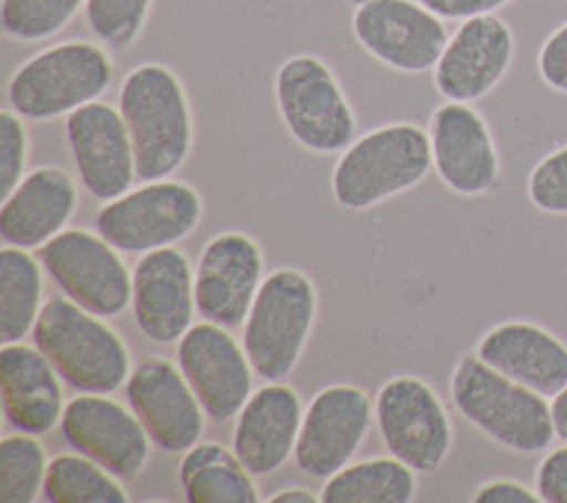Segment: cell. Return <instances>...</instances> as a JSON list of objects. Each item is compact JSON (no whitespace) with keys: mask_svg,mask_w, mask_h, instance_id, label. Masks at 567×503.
I'll list each match as a JSON object with an SVG mask.
<instances>
[{"mask_svg":"<svg viewBox=\"0 0 567 503\" xmlns=\"http://www.w3.org/2000/svg\"><path fill=\"white\" fill-rule=\"evenodd\" d=\"M117 109L131 135L137 179L171 177L193 148V111L179 75L159 62L131 69L117 95Z\"/></svg>","mask_w":567,"mask_h":503,"instance_id":"cell-1","label":"cell"},{"mask_svg":"<svg viewBox=\"0 0 567 503\" xmlns=\"http://www.w3.org/2000/svg\"><path fill=\"white\" fill-rule=\"evenodd\" d=\"M450 399L465 421L509 452L540 454L556 437L545 397L498 372L476 352L454 363Z\"/></svg>","mask_w":567,"mask_h":503,"instance_id":"cell-2","label":"cell"},{"mask_svg":"<svg viewBox=\"0 0 567 503\" xmlns=\"http://www.w3.org/2000/svg\"><path fill=\"white\" fill-rule=\"evenodd\" d=\"M430 171V133L414 122H392L354 137L341 151L330 191L339 208L363 213L412 191Z\"/></svg>","mask_w":567,"mask_h":503,"instance_id":"cell-3","label":"cell"},{"mask_svg":"<svg viewBox=\"0 0 567 503\" xmlns=\"http://www.w3.org/2000/svg\"><path fill=\"white\" fill-rule=\"evenodd\" d=\"M31 339L60 379L78 392L111 394L133 370L128 348L115 328L66 295L44 301Z\"/></svg>","mask_w":567,"mask_h":503,"instance_id":"cell-4","label":"cell"},{"mask_svg":"<svg viewBox=\"0 0 567 503\" xmlns=\"http://www.w3.org/2000/svg\"><path fill=\"white\" fill-rule=\"evenodd\" d=\"M115 64L104 47L66 40L24 60L7 82L9 109L31 122H49L95 102L109 91Z\"/></svg>","mask_w":567,"mask_h":503,"instance_id":"cell-5","label":"cell"},{"mask_svg":"<svg viewBox=\"0 0 567 503\" xmlns=\"http://www.w3.org/2000/svg\"><path fill=\"white\" fill-rule=\"evenodd\" d=\"M317 286L297 268L268 273L244 321L241 346L255 374L284 381L297 368L317 319Z\"/></svg>","mask_w":567,"mask_h":503,"instance_id":"cell-6","label":"cell"},{"mask_svg":"<svg viewBox=\"0 0 567 503\" xmlns=\"http://www.w3.org/2000/svg\"><path fill=\"white\" fill-rule=\"evenodd\" d=\"M275 102L290 137L319 155L352 144L357 115L332 69L317 55L297 53L275 73Z\"/></svg>","mask_w":567,"mask_h":503,"instance_id":"cell-7","label":"cell"},{"mask_svg":"<svg viewBox=\"0 0 567 503\" xmlns=\"http://www.w3.org/2000/svg\"><path fill=\"white\" fill-rule=\"evenodd\" d=\"M202 215L204 202L197 188L166 177L104 202L95 215V228L120 253L144 255L186 239Z\"/></svg>","mask_w":567,"mask_h":503,"instance_id":"cell-8","label":"cell"},{"mask_svg":"<svg viewBox=\"0 0 567 503\" xmlns=\"http://www.w3.org/2000/svg\"><path fill=\"white\" fill-rule=\"evenodd\" d=\"M374 423L385 450L416 474L441 468L452 450V421L434 388L399 374L381 383L374 394Z\"/></svg>","mask_w":567,"mask_h":503,"instance_id":"cell-9","label":"cell"},{"mask_svg":"<svg viewBox=\"0 0 567 503\" xmlns=\"http://www.w3.org/2000/svg\"><path fill=\"white\" fill-rule=\"evenodd\" d=\"M38 259L55 286L84 310L113 319L131 306V270L100 233L64 228L38 248Z\"/></svg>","mask_w":567,"mask_h":503,"instance_id":"cell-10","label":"cell"},{"mask_svg":"<svg viewBox=\"0 0 567 503\" xmlns=\"http://www.w3.org/2000/svg\"><path fill=\"white\" fill-rule=\"evenodd\" d=\"M374 417V401L354 383H330L306 406L297 445V468L328 479L346 468L363 445Z\"/></svg>","mask_w":567,"mask_h":503,"instance_id":"cell-11","label":"cell"},{"mask_svg":"<svg viewBox=\"0 0 567 503\" xmlns=\"http://www.w3.org/2000/svg\"><path fill=\"white\" fill-rule=\"evenodd\" d=\"M354 40L381 64L401 73L436 66L450 35L419 0H363L352 13Z\"/></svg>","mask_w":567,"mask_h":503,"instance_id":"cell-12","label":"cell"},{"mask_svg":"<svg viewBox=\"0 0 567 503\" xmlns=\"http://www.w3.org/2000/svg\"><path fill=\"white\" fill-rule=\"evenodd\" d=\"M177 366L213 423L237 417L252 394L250 359L230 328L219 324H193L177 341Z\"/></svg>","mask_w":567,"mask_h":503,"instance_id":"cell-13","label":"cell"},{"mask_svg":"<svg viewBox=\"0 0 567 503\" xmlns=\"http://www.w3.org/2000/svg\"><path fill=\"white\" fill-rule=\"evenodd\" d=\"M60 430L66 443L100 463L122 483L135 481L148 463L151 437L131 408L109 394L82 392L66 401Z\"/></svg>","mask_w":567,"mask_h":503,"instance_id":"cell-14","label":"cell"},{"mask_svg":"<svg viewBox=\"0 0 567 503\" xmlns=\"http://www.w3.org/2000/svg\"><path fill=\"white\" fill-rule=\"evenodd\" d=\"M124 394L128 408L159 450L177 454L199 443L206 412L173 361L148 357L133 366Z\"/></svg>","mask_w":567,"mask_h":503,"instance_id":"cell-15","label":"cell"},{"mask_svg":"<svg viewBox=\"0 0 567 503\" xmlns=\"http://www.w3.org/2000/svg\"><path fill=\"white\" fill-rule=\"evenodd\" d=\"M264 281V253L241 230H224L206 242L195 266L197 315L224 328L244 326Z\"/></svg>","mask_w":567,"mask_h":503,"instance_id":"cell-16","label":"cell"},{"mask_svg":"<svg viewBox=\"0 0 567 503\" xmlns=\"http://www.w3.org/2000/svg\"><path fill=\"white\" fill-rule=\"evenodd\" d=\"M64 133L75 173L93 197L111 202L131 191L137 168L120 109L89 102L66 115Z\"/></svg>","mask_w":567,"mask_h":503,"instance_id":"cell-17","label":"cell"},{"mask_svg":"<svg viewBox=\"0 0 567 503\" xmlns=\"http://www.w3.org/2000/svg\"><path fill=\"white\" fill-rule=\"evenodd\" d=\"M131 308L140 332L155 343H177L193 326L195 273L188 257L175 248L140 255L131 268Z\"/></svg>","mask_w":567,"mask_h":503,"instance_id":"cell-18","label":"cell"},{"mask_svg":"<svg viewBox=\"0 0 567 503\" xmlns=\"http://www.w3.org/2000/svg\"><path fill=\"white\" fill-rule=\"evenodd\" d=\"M432 168L456 195L487 193L498 179V153L483 115L467 102H445L430 117Z\"/></svg>","mask_w":567,"mask_h":503,"instance_id":"cell-19","label":"cell"},{"mask_svg":"<svg viewBox=\"0 0 567 503\" xmlns=\"http://www.w3.org/2000/svg\"><path fill=\"white\" fill-rule=\"evenodd\" d=\"M512 58L514 35L498 16L467 18L434 66V86L450 102H476L503 80Z\"/></svg>","mask_w":567,"mask_h":503,"instance_id":"cell-20","label":"cell"},{"mask_svg":"<svg viewBox=\"0 0 567 503\" xmlns=\"http://www.w3.org/2000/svg\"><path fill=\"white\" fill-rule=\"evenodd\" d=\"M301 419L299 392L284 381H266L237 412L230 448L252 476L272 474L295 456Z\"/></svg>","mask_w":567,"mask_h":503,"instance_id":"cell-21","label":"cell"},{"mask_svg":"<svg viewBox=\"0 0 567 503\" xmlns=\"http://www.w3.org/2000/svg\"><path fill=\"white\" fill-rule=\"evenodd\" d=\"M75 208L78 186L64 168H33L2 199L0 237L24 250L42 248L64 230Z\"/></svg>","mask_w":567,"mask_h":503,"instance_id":"cell-22","label":"cell"},{"mask_svg":"<svg viewBox=\"0 0 567 503\" xmlns=\"http://www.w3.org/2000/svg\"><path fill=\"white\" fill-rule=\"evenodd\" d=\"M0 394L7 421L35 437L51 432L66 406L60 374L35 343H2Z\"/></svg>","mask_w":567,"mask_h":503,"instance_id":"cell-23","label":"cell"},{"mask_svg":"<svg viewBox=\"0 0 567 503\" xmlns=\"http://www.w3.org/2000/svg\"><path fill=\"white\" fill-rule=\"evenodd\" d=\"M474 352L545 399L567 386V346L536 324L503 321L478 339Z\"/></svg>","mask_w":567,"mask_h":503,"instance_id":"cell-24","label":"cell"},{"mask_svg":"<svg viewBox=\"0 0 567 503\" xmlns=\"http://www.w3.org/2000/svg\"><path fill=\"white\" fill-rule=\"evenodd\" d=\"M179 483L188 503H257L255 476L241 465L233 448L199 441L179 461Z\"/></svg>","mask_w":567,"mask_h":503,"instance_id":"cell-25","label":"cell"},{"mask_svg":"<svg viewBox=\"0 0 567 503\" xmlns=\"http://www.w3.org/2000/svg\"><path fill=\"white\" fill-rule=\"evenodd\" d=\"M414 496L416 472L392 454L350 461L319 492L323 503H410Z\"/></svg>","mask_w":567,"mask_h":503,"instance_id":"cell-26","label":"cell"},{"mask_svg":"<svg viewBox=\"0 0 567 503\" xmlns=\"http://www.w3.org/2000/svg\"><path fill=\"white\" fill-rule=\"evenodd\" d=\"M42 264L29 250L4 244L0 250V341L16 343L31 335L44 306Z\"/></svg>","mask_w":567,"mask_h":503,"instance_id":"cell-27","label":"cell"},{"mask_svg":"<svg viewBox=\"0 0 567 503\" xmlns=\"http://www.w3.org/2000/svg\"><path fill=\"white\" fill-rule=\"evenodd\" d=\"M42 496L49 503H126L128 494L117 476L82 452L55 454L44 474Z\"/></svg>","mask_w":567,"mask_h":503,"instance_id":"cell-28","label":"cell"},{"mask_svg":"<svg viewBox=\"0 0 567 503\" xmlns=\"http://www.w3.org/2000/svg\"><path fill=\"white\" fill-rule=\"evenodd\" d=\"M47 452L35 434L18 432L0 441V499L4 503H33L44 487Z\"/></svg>","mask_w":567,"mask_h":503,"instance_id":"cell-29","label":"cell"},{"mask_svg":"<svg viewBox=\"0 0 567 503\" xmlns=\"http://www.w3.org/2000/svg\"><path fill=\"white\" fill-rule=\"evenodd\" d=\"M86 0H2L0 27L16 42H40L58 35Z\"/></svg>","mask_w":567,"mask_h":503,"instance_id":"cell-30","label":"cell"},{"mask_svg":"<svg viewBox=\"0 0 567 503\" xmlns=\"http://www.w3.org/2000/svg\"><path fill=\"white\" fill-rule=\"evenodd\" d=\"M153 0H86L84 18L89 31L109 49H128L137 42Z\"/></svg>","mask_w":567,"mask_h":503,"instance_id":"cell-31","label":"cell"},{"mask_svg":"<svg viewBox=\"0 0 567 503\" xmlns=\"http://www.w3.org/2000/svg\"><path fill=\"white\" fill-rule=\"evenodd\" d=\"M529 202L554 215H567V144L545 155L527 179Z\"/></svg>","mask_w":567,"mask_h":503,"instance_id":"cell-32","label":"cell"},{"mask_svg":"<svg viewBox=\"0 0 567 503\" xmlns=\"http://www.w3.org/2000/svg\"><path fill=\"white\" fill-rule=\"evenodd\" d=\"M29 157V133L24 117L13 109L0 111V193L2 199L20 184L27 175Z\"/></svg>","mask_w":567,"mask_h":503,"instance_id":"cell-33","label":"cell"},{"mask_svg":"<svg viewBox=\"0 0 567 503\" xmlns=\"http://www.w3.org/2000/svg\"><path fill=\"white\" fill-rule=\"evenodd\" d=\"M534 490L538 492L540 501L567 503V443L540 459Z\"/></svg>","mask_w":567,"mask_h":503,"instance_id":"cell-34","label":"cell"},{"mask_svg":"<svg viewBox=\"0 0 567 503\" xmlns=\"http://www.w3.org/2000/svg\"><path fill=\"white\" fill-rule=\"evenodd\" d=\"M538 73L549 89L567 93V22L543 42L538 51Z\"/></svg>","mask_w":567,"mask_h":503,"instance_id":"cell-35","label":"cell"},{"mask_svg":"<svg viewBox=\"0 0 567 503\" xmlns=\"http://www.w3.org/2000/svg\"><path fill=\"white\" fill-rule=\"evenodd\" d=\"M425 9L436 13L441 20H467L474 16L494 13L509 0H419Z\"/></svg>","mask_w":567,"mask_h":503,"instance_id":"cell-36","label":"cell"},{"mask_svg":"<svg viewBox=\"0 0 567 503\" xmlns=\"http://www.w3.org/2000/svg\"><path fill=\"white\" fill-rule=\"evenodd\" d=\"M474 503H538L540 496L536 490H529L523 483L509 479H494L483 483L474 496Z\"/></svg>","mask_w":567,"mask_h":503,"instance_id":"cell-37","label":"cell"},{"mask_svg":"<svg viewBox=\"0 0 567 503\" xmlns=\"http://www.w3.org/2000/svg\"><path fill=\"white\" fill-rule=\"evenodd\" d=\"M549 410H551V421H554L556 437L567 443V386L558 394L551 397Z\"/></svg>","mask_w":567,"mask_h":503,"instance_id":"cell-38","label":"cell"},{"mask_svg":"<svg viewBox=\"0 0 567 503\" xmlns=\"http://www.w3.org/2000/svg\"><path fill=\"white\" fill-rule=\"evenodd\" d=\"M268 503H317L321 501L312 490L301 487V485H292V487H284L277 490L272 496L266 499Z\"/></svg>","mask_w":567,"mask_h":503,"instance_id":"cell-39","label":"cell"}]
</instances>
